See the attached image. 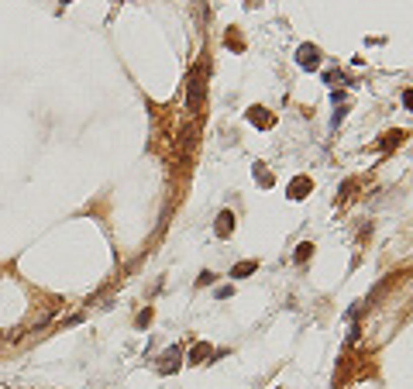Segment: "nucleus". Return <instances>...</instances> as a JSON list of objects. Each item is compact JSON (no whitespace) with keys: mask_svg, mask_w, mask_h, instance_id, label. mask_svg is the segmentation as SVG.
Instances as JSON below:
<instances>
[{"mask_svg":"<svg viewBox=\"0 0 413 389\" xmlns=\"http://www.w3.org/2000/svg\"><path fill=\"white\" fill-rule=\"evenodd\" d=\"M200 100H203V73L197 69L193 79H190V97H186V107H190V110H197Z\"/></svg>","mask_w":413,"mask_h":389,"instance_id":"nucleus-1","label":"nucleus"},{"mask_svg":"<svg viewBox=\"0 0 413 389\" xmlns=\"http://www.w3.org/2000/svg\"><path fill=\"white\" fill-rule=\"evenodd\" d=\"M248 121H252L255 128H272V124H275V117L269 114L265 107H252V110H248Z\"/></svg>","mask_w":413,"mask_h":389,"instance_id":"nucleus-2","label":"nucleus"},{"mask_svg":"<svg viewBox=\"0 0 413 389\" xmlns=\"http://www.w3.org/2000/svg\"><path fill=\"white\" fill-rule=\"evenodd\" d=\"M231 231H234V214L231 210H220L217 214V238H231Z\"/></svg>","mask_w":413,"mask_h":389,"instance_id":"nucleus-3","label":"nucleus"},{"mask_svg":"<svg viewBox=\"0 0 413 389\" xmlns=\"http://www.w3.org/2000/svg\"><path fill=\"white\" fill-rule=\"evenodd\" d=\"M176 358H183V351H179V345H172V348L162 355V365H158V372H162V375L176 372Z\"/></svg>","mask_w":413,"mask_h":389,"instance_id":"nucleus-4","label":"nucleus"},{"mask_svg":"<svg viewBox=\"0 0 413 389\" xmlns=\"http://www.w3.org/2000/svg\"><path fill=\"white\" fill-rule=\"evenodd\" d=\"M296 55H300V66H303V69H314L317 59H320V52H317L314 45H300V52H296Z\"/></svg>","mask_w":413,"mask_h":389,"instance_id":"nucleus-5","label":"nucleus"},{"mask_svg":"<svg viewBox=\"0 0 413 389\" xmlns=\"http://www.w3.org/2000/svg\"><path fill=\"white\" fill-rule=\"evenodd\" d=\"M307 193H310V179H307V176H300V179L289 183V196H293V200H303Z\"/></svg>","mask_w":413,"mask_h":389,"instance_id":"nucleus-6","label":"nucleus"},{"mask_svg":"<svg viewBox=\"0 0 413 389\" xmlns=\"http://www.w3.org/2000/svg\"><path fill=\"white\" fill-rule=\"evenodd\" d=\"M210 355H214V351H210V345H203V341H200V345H193V351H190V362H193V365H200V362H203V358H210Z\"/></svg>","mask_w":413,"mask_h":389,"instance_id":"nucleus-7","label":"nucleus"},{"mask_svg":"<svg viewBox=\"0 0 413 389\" xmlns=\"http://www.w3.org/2000/svg\"><path fill=\"white\" fill-rule=\"evenodd\" d=\"M255 269H258L255 262H241V265H234V269H231V275H234V279H245V275H252Z\"/></svg>","mask_w":413,"mask_h":389,"instance_id":"nucleus-8","label":"nucleus"},{"mask_svg":"<svg viewBox=\"0 0 413 389\" xmlns=\"http://www.w3.org/2000/svg\"><path fill=\"white\" fill-rule=\"evenodd\" d=\"M310 255H314V245H310V241H303V245H300V248H296V262H307V258H310Z\"/></svg>","mask_w":413,"mask_h":389,"instance_id":"nucleus-9","label":"nucleus"},{"mask_svg":"<svg viewBox=\"0 0 413 389\" xmlns=\"http://www.w3.org/2000/svg\"><path fill=\"white\" fill-rule=\"evenodd\" d=\"M403 138H406V131H389V135L382 138V148H393L396 141H403Z\"/></svg>","mask_w":413,"mask_h":389,"instance_id":"nucleus-10","label":"nucleus"},{"mask_svg":"<svg viewBox=\"0 0 413 389\" xmlns=\"http://www.w3.org/2000/svg\"><path fill=\"white\" fill-rule=\"evenodd\" d=\"M148 320H152V307H148V310H141V313H138V327H145Z\"/></svg>","mask_w":413,"mask_h":389,"instance_id":"nucleus-11","label":"nucleus"},{"mask_svg":"<svg viewBox=\"0 0 413 389\" xmlns=\"http://www.w3.org/2000/svg\"><path fill=\"white\" fill-rule=\"evenodd\" d=\"M403 107L413 114V90H406V93H403Z\"/></svg>","mask_w":413,"mask_h":389,"instance_id":"nucleus-12","label":"nucleus"},{"mask_svg":"<svg viewBox=\"0 0 413 389\" xmlns=\"http://www.w3.org/2000/svg\"><path fill=\"white\" fill-rule=\"evenodd\" d=\"M200 286H207V283H214V272H200V279H197Z\"/></svg>","mask_w":413,"mask_h":389,"instance_id":"nucleus-13","label":"nucleus"}]
</instances>
